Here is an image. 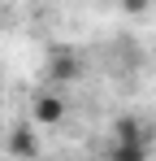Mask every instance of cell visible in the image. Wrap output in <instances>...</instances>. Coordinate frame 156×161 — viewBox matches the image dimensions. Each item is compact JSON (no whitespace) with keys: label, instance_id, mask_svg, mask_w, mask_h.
I'll return each mask as SVG.
<instances>
[{"label":"cell","instance_id":"6da1fadb","mask_svg":"<svg viewBox=\"0 0 156 161\" xmlns=\"http://www.w3.org/2000/svg\"><path fill=\"white\" fill-rule=\"evenodd\" d=\"M61 118H65L61 96H35V122H39V126H56Z\"/></svg>","mask_w":156,"mask_h":161},{"label":"cell","instance_id":"7a4b0ae2","mask_svg":"<svg viewBox=\"0 0 156 161\" xmlns=\"http://www.w3.org/2000/svg\"><path fill=\"white\" fill-rule=\"evenodd\" d=\"M9 153L13 157H35V131L30 126H18V131L9 135Z\"/></svg>","mask_w":156,"mask_h":161},{"label":"cell","instance_id":"3957f363","mask_svg":"<svg viewBox=\"0 0 156 161\" xmlns=\"http://www.w3.org/2000/svg\"><path fill=\"white\" fill-rule=\"evenodd\" d=\"M78 74V65L70 61V57H56V65H52V79H74Z\"/></svg>","mask_w":156,"mask_h":161},{"label":"cell","instance_id":"277c9868","mask_svg":"<svg viewBox=\"0 0 156 161\" xmlns=\"http://www.w3.org/2000/svg\"><path fill=\"white\" fill-rule=\"evenodd\" d=\"M122 4H126V13H143L148 9V0H122Z\"/></svg>","mask_w":156,"mask_h":161}]
</instances>
